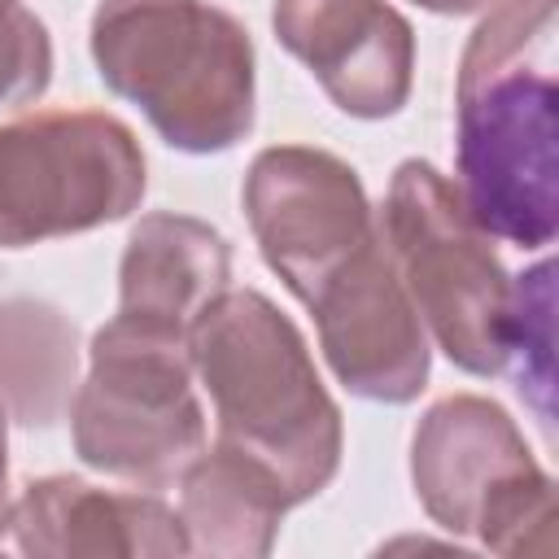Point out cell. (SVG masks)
<instances>
[{"instance_id": "6da1fadb", "label": "cell", "mask_w": 559, "mask_h": 559, "mask_svg": "<svg viewBox=\"0 0 559 559\" xmlns=\"http://www.w3.org/2000/svg\"><path fill=\"white\" fill-rule=\"evenodd\" d=\"M192 376L214 402L218 441L258 454L293 507L323 493L345 454V419L301 328L258 288L218 293L188 332Z\"/></svg>"}, {"instance_id": "7a4b0ae2", "label": "cell", "mask_w": 559, "mask_h": 559, "mask_svg": "<svg viewBox=\"0 0 559 559\" xmlns=\"http://www.w3.org/2000/svg\"><path fill=\"white\" fill-rule=\"evenodd\" d=\"M96 79L162 144L210 157L253 131L258 61L245 22L210 0H100L87 31Z\"/></svg>"}, {"instance_id": "3957f363", "label": "cell", "mask_w": 559, "mask_h": 559, "mask_svg": "<svg viewBox=\"0 0 559 559\" xmlns=\"http://www.w3.org/2000/svg\"><path fill=\"white\" fill-rule=\"evenodd\" d=\"M376 223L437 349L467 376H502L511 275L493 253V236L467 214L454 179L424 157L397 162Z\"/></svg>"}, {"instance_id": "277c9868", "label": "cell", "mask_w": 559, "mask_h": 559, "mask_svg": "<svg viewBox=\"0 0 559 559\" xmlns=\"http://www.w3.org/2000/svg\"><path fill=\"white\" fill-rule=\"evenodd\" d=\"M454 188L476 227L515 249L559 231V87L528 52L459 61Z\"/></svg>"}, {"instance_id": "5b68a950", "label": "cell", "mask_w": 559, "mask_h": 559, "mask_svg": "<svg viewBox=\"0 0 559 559\" xmlns=\"http://www.w3.org/2000/svg\"><path fill=\"white\" fill-rule=\"evenodd\" d=\"M411 485L428 520L454 537L493 555H555V476L493 397L450 393L419 415Z\"/></svg>"}, {"instance_id": "8992f818", "label": "cell", "mask_w": 559, "mask_h": 559, "mask_svg": "<svg viewBox=\"0 0 559 559\" xmlns=\"http://www.w3.org/2000/svg\"><path fill=\"white\" fill-rule=\"evenodd\" d=\"M192 380L188 341L109 319L92 332L87 376L70 397L74 454L140 489L175 485L205 450V411Z\"/></svg>"}, {"instance_id": "52a82bcc", "label": "cell", "mask_w": 559, "mask_h": 559, "mask_svg": "<svg viewBox=\"0 0 559 559\" xmlns=\"http://www.w3.org/2000/svg\"><path fill=\"white\" fill-rule=\"evenodd\" d=\"M144 188L135 131L105 109H35L0 127V249L118 223Z\"/></svg>"}, {"instance_id": "ba28073f", "label": "cell", "mask_w": 559, "mask_h": 559, "mask_svg": "<svg viewBox=\"0 0 559 559\" xmlns=\"http://www.w3.org/2000/svg\"><path fill=\"white\" fill-rule=\"evenodd\" d=\"M240 205L262 262L301 306L345 258L380 240L358 170L328 148H262L245 170Z\"/></svg>"}, {"instance_id": "9c48e42d", "label": "cell", "mask_w": 559, "mask_h": 559, "mask_svg": "<svg viewBox=\"0 0 559 559\" xmlns=\"http://www.w3.org/2000/svg\"><path fill=\"white\" fill-rule=\"evenodd\" d=\"M319 328V349L354 397L406 406L428 389V332L411 306L384 240L345 258L306 301Z\"/></svg>"}, {"instance_id": "30bf717a", "label": "cell", "mask_w": 559, "mask_h": 559, "mask_svg": "<svg viewBox=\"0 0 559 559\" xmlns=\"http://www.w3.org/2000/svg\"><path fill=\"white\" fill-rule=\"evenodd\" d=\"M271 31L341 114L380 122L411 100L415 26L389 0H275Z\"/></svg>"}, {"instance_id": "8fae6325", "label": "cell", "mask_w": 559, "mask_h": 559, "mask_svg": "<svg viewBox=\"0 0 559 559\" xmlns=\"http://www.w3.org/2000/svg\"><path fill=\"white\" fill-rule=\"evenodd\" d=\"M9 533L35 559H166L188 555L179 511L153 489H100L83 476H35L9 507Z\"/></svg>"}, {"instance_id": "7c38bea8", "label": "cell", "mask_w": 559, "mask_h": 559, "mask_svg": "<svg viewBox=\"0 0 559 559\" xmlns=\"http://www.w3.org/2000/svg\"><path fill=\"white\" fill-rule=\"evenodd\" d=\"M231 288V245L218 227L192 214H144L118 262V314L122 323L157 336L188 341L197 314Z\"/></svg>"}, {"instance_id": "4fadbf2b", "label": "cell", "mask_w": 559, "mask_h": 559, "mask_svg": "<svg viewBox=\"0 0 559 559\" xmlns=\"http://www.w3.org/2000/svg\"><path fill=\"white\" fill-rule=\"evenodd\" d=\"M288 507L293 498L275 467L218 437L179 476V520L188 533V555L266 559Z\"/></svg>"}, {"instance_id": "5bb4252c", "label": "cell", "mask_w": 559, "mask_h": 559, "mask_svg": "<svg viewBox=\"0 0 559 559\" xmlns=\"http://www.w3.org/2000/svg\"><path fill=\"white\" fill-rule=\"evenodd\" d=\"M79 328L39 297L0 301V406L22 428H52L74 397Z\"/></svg>"}, {"instance_id": "9a60e30c", "label": "cell", "mask_w": 559, "mask_h": 559, "mask_svg": "<svg viewBox=\"0 0 559 559\" xmlns=\"http://www.w3.org/2000/svg\"><path fill=\"white\" fill-rule=\"evenodd\" d=\"M507 371L537 424L555 428V266L542 258L524 275H511L507 310Z\"/></svg>"}, {"instance_id": "2e32d148", "label": "cell", "mask_w": 559, "mask_h": 559, "mask_svg": "<svg viewBox=\"0 0 559 559\" xmlns=\"http://www.w3.org/2000/svg\"><path fill=\"white\" fill-rule=\"evenodd\" d=\"M52 83V35L17 0H0V109L31 105Z\"/></svg>"}, {"instance_id": "e0dca14e", "label": "cell", "mask_w": 559, "mask_h": 559, "mask_svg": "<svg viewBox=\"0 0 559 559\" xmlns=\"http://www.w3.org/2000/svg\"><path fill=\"white\" fill-rule=\"evenodd\" d=\"M9 507H13V498H9V415L0 406V537L9 533Z\"/></svg>"}, {"instance_id": "ac0fdd59", "label": "cell", "mask_w": 559, "mask_h": 559, "mask_svg": "<svg viewBox=\"0 0 559 559\" xmlns=\"http://www.w3.org/2000/svg\"><path fill=\"white\" fill-rule=\"evenodd\" d=\"M411 4H419L437 17H467V13H480L489 0H411Z\"/></svg>"}]
</instances>
